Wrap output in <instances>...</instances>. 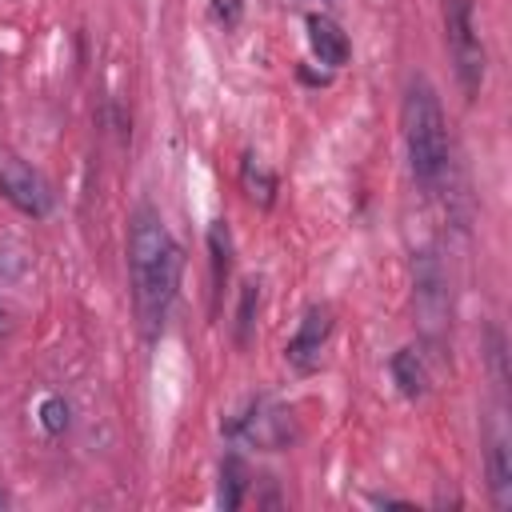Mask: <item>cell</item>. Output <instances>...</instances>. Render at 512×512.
I'll return each mask as SVG.
<instances>
[{
	"mask_svg": "<svg viewBox=\"0 0 512 512\" xmlns=\"http://www.w3.org/2000/svg\"><path fill=\"white\" fill-rule=\"evenodd\" d=\"M128 272H132V304L140 332L156 336L176 300L184 252L152 204H140L128 220Z\"/></svg>",
	"mask_w": 512,
	"mask_h": 512,
	"instance_id": "1",
	"label": "cell"
},
{
	"mask_svg": "<svg viewBox=\"0 0 512 512\" xmlns=\"http://www.w3.org/2000/svg\"><path fill=\"white\" fill-rule=\"evenodd\" d=\"M400 124H404V144H408V164L412 176L420 184H440L448 172V124H444V108L432 92L428 80H412L404 108H400Z\"/></svg>",
	"mask_w": 512,
	"mask_h": 512,
	"instance_id": "2",
	"label": "cell"
},
{
	"mask_svg": "<svg viewBox=\"0 0 512 512\" xmlns=\"http://www.w3.org/2000/svg\"><path fill=\"white\" fill-rule=\"evenodd\" d=\"M444 36L456 64V80L468 100H476L484 84V44L476 32V0H444Z\"/></svg>",
	"mask_w": 512,
	"mask_h": 512,
	"instance_id": "3",
	"label": "cell"
},
{
	"mask_svg": "<svg viewBox=\"0 0 512 512\" xmlns=\"http://www.w3.org/2000/svg\"><path fill=\"white\" fill-rule=\"evenodd\" d=\"M416 312H420L424 332L432 340H440V328L448 316V288H444V272H440L432 252H424L416 264Z\"/></svg>",
	"mask_w": 512,
	"mask_h": 512,
	"instance_id": "4",
	"label": "cell"
},
{
	"mask_svg": "<svg viewBox=\"0 0 512 512\" xmlns=\"http://www.w3.org/2000/svg\"><path fill=\"white\" fill-rule=\"evenodd\" d=\"M328 336H332V308H328V304H312V308L304 312L296 336H292L288 348H284L288 364L300 368V372H312V368L320 364V352H324Z\"/></svg>",
	"mask_w": 512,
	"mask_h": 512,
	"instance_id": "5",
	"label": "cell"
},
{
	"mask_svg": "<svg viewBox=\"0 0 512 512\" xmlns=\"http://www.w3.org/2000/svg\"><path fill=\"white\" fill-rule=\"evenodd\" d=\"M0 192H4V200H12V204H16L20 212H28V216H44V212L52 208V192H48L44 176L32 172V168L20 164V160H4V164H0Z\"/></svg>",
	"mask_w": 512,
	"mask_h": 512,
	"instance_id": "6",
	"label": "cell"
},
{
	"mask_svg": "<svg viewBox=\"0 0 512 512\" xmlns=\"http://www.w3.org/2000/svg\"><path fill=\"white\" fill-rule=\"evenodd\" d=\"M228 432H232V436H244V440L256 444V448H280V444L292 440V416H288L284 408H276V404H256V408H252L248 416H240Z\"/></svg>",
	"mask_w": 512,
	"mask_h": 512,
	"instance_id": "7",
	"label": "cell"
},
{
	"mask_svg": "<svg viewBox=\"0 0 512 512\" xmlns=\"http://www.w3.org/2000/svg\"><path fill=\"white\" fill-rule=\"evenodd\" d=\"M308 44L320 56V64H328V68H340L348 60V52H352L344 28L336 20H328V16H308Z\"/></svg>",
	"mask_w": 512,
	"mask_h": 512,
	"instance_id": "8",
	"label": "cell"
},
{
	"mask_svg": "<svg viewBox=\"0 0 512 512\" xmlns=\"http://www.w3.org/2000/svg\"><path fill=\"white\" fill-rule=\"evenodd\" d=\"M488 492L496 508H512V452L504 436L488 444Z\"/></svg>",
	"mask_w": 512,
	"mask_h": 512,
	"instance_id": "9",
	"label": "cell"
},
{
	"mask_svg": "<svg viewBox=\"0 0 512 512\" xmlns=\"http://www.w3.org/2000/svg\"><path fill=\"white\" fill-rule=\"evenodd\" d=\"M392 380L400 388V396L408 400H420L428 392V368H424V356L416 348H400L392 356Z\"/></svg>",
	"mask_w": 512,
	"mask_h": 512,
	"instance_id": "10",
	"label": "cell"
},
{
	"mask_svg": "<svg viewBox=\"0 0 512 512\" xmlns=\"http://www.w3.org/2000/svg\"><path fill=\"white\" fill-rule=\"evenodd\" d=\"M208 252H212V296L224 292V280H228V268H232V240H228V224L216 220L208 228Z\"/></svg>",
	"mask_w": 512,
	"mask_h": 512,
	"instance_id": "11",
	"label": "cell"
},
{
	"mask_svg": "<svg viewBox=\"0 0 512 512\" xmlns=\"http://www.w3.org/2000/svg\"><path fill=\"white\" fill-rule=\"evenodd\" d=\"M244 488H248V472H244L240 456H224V468H220V504L224 508H240Z\"/></svg>",
	"mask_w": 512,
	"mask_h": 512,
	"instance_id": "12",
	"label": "cell"
},
{
	"mask_svg": "<svg viewBox=\"0 0 512 512\" xmlns=\"http://www.w3.org/2000/svg\"><path fill=\"white\" fill-rule=\"evenodd\" d=\"M240 180H244V188H248V196L252 200H260V204H272V192H276V176L256 160V156H244V168H240Z\"/></svg>",
	"mask_w": 512,
	"mask_h": 512,
	"instance_id": "13",
	"label": "cell"
},
{
	"mask_svg": "<svg viewBox=\"0 0 512 512\" xmlns=\"http://www.w3.org/2000/svg\"><path fill=\"white\" fill-rule=\"evenodd\" d=\"M256 304H260V288H256V284H244V292H240V312H236V340H240V344H248V336H252Z\"/></svg>",
	"mask_w": 512,
	"mask_h": 512,
	"instance_id": "14",
	"label": "cell"
},
{
	"mask_svg": "<svg viewBox=\"0 0 512 512\" xmlns=\"http://www.w3.org/2000/svg\"><path fill=\"white\" fill-rule=\"evenodd\" d=\"M40 424H44L48 436H60V432L68 428V404H64L60 396H48V400L40 404Z\"/></svg>",
	"mask_w": 512,
	"mask_h": 512,
	"instance_id": "15",
	"label": "cell"
},
{
	"mask_svg": "<svg viewBox=\"0 0 512 512\" xmlns=\"http://www.w3.org/2000/svg\"><path fill=\"white\" fill-rule=\"evenodd\" d=\"M4 504H8V496H4V488H0V508H4Z\"/></svg>",
	"mask_w": 512,
	"mask_h": 512,
	"instance_id": "16",
	"label": "cell"
},
{
	"mask_svg": "<svg viewBox=\"0 0 512 512\" xmlns=\"http://www.w3.org/2000/svg\"><path fill=\"white\" fill-rule=\"evenodd\" d=\"M0 324H4V312H0Z\"/></svg>",
	"mask_w": 512,
	"mask_h": 512,
	"instance_id": "17",
	"label": "cell"
}]
</instances>
